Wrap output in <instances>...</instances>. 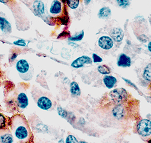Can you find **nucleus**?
Instances as JSON below:
<instances>
[{
  "mask_svg": "<svg viewBox=\"0 0 151 143\" xmlns=\"http://www.w3.org/2000/svg\"><path fill=\"white\" fill-rule=\"evenodd\" d=\"M79 143H88V142H86L85 141H80Z\"/></svg>",
  "mask_w": 151,
  "mask_h": 143,
  "instance_id": "36",
  "label": "nucleus"
},
{
  "mask_svg": "<svg viewBox=\"0 0 151 143\" xmlns=\"http://www.w3.org/2000/svg\"><path fill=\"white\" fill-rule=\"evenodd\" d=\"M144 79L147 82H151V63L148 64L143 72Z\"/></svg>",
  "mask_w": 151,
  "mask_h": 143,
  "instance_id": "20",
  "label": "nucleus"
},
{
  "mask_svg": "<svg viewBox=\"0 0 151 143\" xmlns=\"http://www.w3.org/2000/svg\"><path fill=\"white\" fill-rule=\"evenodd\" d=\"M14 44L18 45H20V46H26V44L25 42V41L24 40H18L17 41L14 42Z\"/></svg>",
  "mask_w": 151,
  "mask_h": 143,
  "instance_id": "27",
  "label": "nucleus"
},
{
  "mask_svg": "<svg viewBox=\"0 0 151 143\" xmlns=\"http://www.w3.org/2000/svg\"><path fill=\"white\" fill-rule=\"evenodd\" d=\"M37 106L42 110L48 111L52 108L53 103L47 97L41 96L37 100Z\"/></svg>",
  "mask_w": 151,
  "mask_h": 143,
  "instance_id": "8",
  "label": "nucleus"
},
{
  "mask_svg": "<svg viewBox=\"0 0 151 143\" xmlns=\"http://www.w3.org/2000/svg\"><path fill=\"white\" fill-rule=\"evenodd\" d=\"M65 143H79V142L74 136L70 135L67 137Z\"/></svg>",
  "mask_w": 151,
  "mask_h": 143,
  "instance_id": "24",
  "label": "nucleus"
},
{
  "mask_svg": "<svg viewBox=\"0 0 151 143\" xmlns=\"http://www.w3.org/2000/svg\"><path fill=\"white\" fill-rule=\"evenodd\" d=\"M16 68L21 77L24 80H30L33 75V68L30 64L24 59L19 60L16 64Z\"/></svg>",
  "mask_w": 151,
  "mask_h": 143,
  "instance_id": "3",
  "label": "nucleus"
},
{
  "mask_svg": "<svg viewBox=\"0 0 151 143\" xmlns=\"http://www.w3.org/2000/svg\"><path fill=\"white\" fill-rule=\"evenodd\" d=\"M98 44L101 48L105 50H108L112 48L113 45H114V42H113V40L110 37L104 36L99 38Z\"/></svg>",
  "mask_w": 151,
  "mask_h": 143,
  "instance_id": "9",
  "label": "nucleus"
},
{
  "mask_svg": "<svg viewBox=\"0 0 151 143\" xmlns=\"http://www.w3.org/2000/svg\"><path fill=\"white\" fill-rule=\"evenodd\" d=\"M91 1V0H85V3L86 4H89V3Z\"/></svg>",
  "mask_w": 151,
  "mask_h": 143,
  "instance_id": "33",
  "label": "nucleus"
},
{
  "mask_svg": "<svg viewBox=\"0 0 151 143\" xmlns=\"http://www.w3.org/2000/svg\"><path fill=\"white\" fill-rule=\"evenodd\" d=\"M58 113L59 116L63 119H67L68 116V112L60 106H59L58 108Z\"/></svg>",
  "mask_w": 151,
  "mask_h": 143,
  "instance_id": "22",
  "label": "nucleus"
},
{
  "mask_svg": "<svg viewBox=\"0 0 151 143\" xmlns=\"http://www.w3.org/2000/svg\"><path fill=\"white\" fill-rule=\"evenodd\" d=\"M9 130L0 132L1 133L0 135V142L1 143H13L14 139L12 133L9 132Z\"/></svg>",
  "mask_w": 151,
  "mask_h": 143,
  "instance_id": "15",
  "label": "nucleus"
},
{
  "mask_svg": "<svg viewBox=\"0 0 151 143\" xmlns=\"http://www.w3.org/2000/svg\"><path fill=\"white\" fill-rule=\"evenodd\" d=\"M58 143H64V141L63 139H60L59 141H58Z\"/></svg>",
  "mask_w": 151,
  "mask_h": 143,
  "instance_id": "34",
  "label": "nucleus"
},
{
  "mask_svg": "<svg viewBox=\"0 0 151 143\" xmlns=\"http://www.w3.org/2000/svg\"><path fill=\"white\" fill-rule=\"evenodd\" d=\"M93 62L94 63H99V62H102L103 59L100 57L99 56L97 55L96 54L94 53L93 54Z\"/></svg>",
  "mask_w": 151,
  "mask_h": 143,
  "instance_id": "26",
  "label": "nucleus"
},
{
  "mask_svg": "<svg viewBox=\"0 0 151 143\" xmlns=\"http://www.w3.org/2000/svg\"><path fill=\"white\" fill-rule=\"evenodd\" d=\"M118 5L123 8H126L129 6V0H117Z\"/></svg>",
  "mask_w": 151,
  "mask_h": 143,
  "instance_id": "23",
  "label": "nucleus"
},
{
  "mask_svg": "<svg viewBox=\"0 0 151 143\" xmlns=\"http://www.w3.org/2000/svg\"><path fill=\"white\" fill-rule=\"evenodd\" d=\"M45 21L52 25H67L69 23L68 6L60 0H53L48 9Z\"/></svg>",
  "mask_w": 151,
  "mask_h": 143,
  "instance_id": "2",
  "label": "nucleus"
},
{
  "mask_svg": "<svg viewBox=\"0 0 151 143\" xmlns=\"http://www.w3.org/2000/svg\"><path fill=\"white\" fill-rule=\"evenodd\" d=\"M103 82L107 88L112 89L117 84V80L114 76L105 75L103 79Z\"/></svg>",
  "mask_w": 151,
  "mask_h": 143,
  "instance_id": "16",
  "label": "nucleus"
},
{
  "mask_svg": "<svg viewBox=\"0 0 151 143\" xmlns=\"http://www.w3.org/2000/svg\"><path fill=\"white\" fill-rule=\"evenodd\" d=\"M3 77V71L1 70V68H0V86L1 85Z\"/></svg>",
  "mask_w": 151,
  "mask_h": 143,
  "instance_id": "31",
  "label": "nucleus"
},
{
  "mask_svg": "<svg viewBox=\"0 0 151 143\" xmlns=\"http://www.w3.org/2000/svg\"><path fill=\"white\" fill-rule=\"evenodd\" d=\"M83 36H84V32L83 31H82L79 34H78V36H74L71 38H70V40L71 41H81L82 40V38L83 37Z\"/></svg>",
  "mask_w": 151,
  "mask_h": 143,
  "instance_id": "25",
  "label": "nucleus"
},
{
  "mask_svg": "<svg viewBox=\"0 0 151 143\" xmlns=\"http://www.w3.org/2000/svg\"><path fill=\"white\" fill-rule=\"evenodd\" d=\"M137 131L142 137L150 136L151 135V121L148 119L140 120L137 125Z\"/></svg>",
  "mask_w": 151,
  "mask_h": 143,
  "instance_id": "6",
  "label": "nucleus"
},
{
  "mask_svg": "<svg viewBox=\"0 0 151 143\" xmlns=\"http://www.w3.org/2000/svg\"><path fill=\"white\" fill-rule=\"evenodd\" d=\"M123 79L125 81V82H127V83H128L129 85H131V86H132V87H134V88H135L136 89H138V88H137V86L133 83H132L130 80H128V79H124V78H123Z\"/></svg>",
  "mask_w": 151,
  "mask_h": 143,
  "instance_id": "29",
  "label": "nucleus"
},
{
  "mask_svg": "<svg viewBox=\"0 0 151 143\" xmlns=\"http://www.w3.org/2000/svg\"><path fill=\"white\" fill-rule=\"evenodd\" d=\"M1 59H2V57H1V55H0V62H1Z\"/></svg>",
  "mask_w": 151,
  "mask_h": 143,
  "instance_id": "38",
  "label": "nucleus"
},
{
  "mask_svg": "<svg viewBox=\"0 0 151 143\" xmlns=\"http://www.w3.org/2000/svg\"><path fill=\"white\" fill-rule=\"evenodd\" d=\"M110 35L113 41L117 43H120L123 39L124 33L120 28H114L111 30Z\"/></svg>",
  "mask_w": 151,
  "mask_h": 143,
  "instance_id": "13",
  "label": "nucleus"
},
{
  "mask_svg": "<svg viewBox=\"0 0 151 143\" xmlns=\"http://www.w3.org/2000/svg\"><path fill=\"white\" fill-rule=\"evenodd\" d=\"M0 31L6 34H9L12 32L10 23L4 16L1 14H0Z\"/></svg>",
  "mask_w": 151,
  "mask_h": 143,
  "instance_id": "11",
  "label": "nucleus"
},
{
  "mask_svg": "<svg viewBox=\"0 0 151 143\" xmlns=\"http://www.w3.org/2000/svg\"><path fill=\"white\" fill-rule=\"evenodd\" d=\"M147 47H148V50L151 53V41L149 42V43L148 44V45H147Z\"/></svg>",
  "mask_w": 151,
  "mask_h": 143,
  "instance_id": "32",
  "label": "nucleus"
},
{
  "mask_svg": "<svg viewBox=\"0 0 151 143\" xmlns=\"http://www.w3.org/2000/svg\"><path fill=\"white\" fill-rule=\"evenodd\" d=\"M109 96L116 105L123 104L128 99L129 94L124 88H119L112 90L109 93Z\"/></svg>",
  "mask_w": 151,
  "mask_h": 143,
  "instance_id": "4",
  "label": "nucleus"
},
{
  "mask_svg": "<svg viewBox=\"0 0 151 143\" xmlns=\"http://www.w3.org/2000/svg\"><path fill=\"white\" fill-rule=\"evenodd\" d=\"M60 1L71 9H75L78 7L82 0H60Z\"/></svg>",
  "mask_w": 151,
  "mask_h": 143,
  "instance_id": "19",
  "label": "nucleus"
},
{
  "mask_svg": "<svg viewBox=\"0 0 151 143\" xmlns=\"http://www.w3.org/2000/svg\"><path fill=\"white\" fill-rule=\"evenodd\" d=\"M97 70L100 74L104 75H108L111 73V69L106 65H99L97 68Z\"/></svg>",
  "mask_w": 151,
  "mask_h": 143,
  "instance_id": "21",
  "label": "nucleus"
},
{
  "mask_svg": "<svg viewBox=\"0 0 151 143\" xmlns=\"http://www.w3.org/2000/svg\"><path fill=\"white\" fill-rule=\"evenodd\" d=\"M11 117L4 115L0 109V132L10 130Z\"/></svg>",
  "mask_w": 151,
  "mask_h": 143,
  "instance_id": "10",
  "label": "nucleus"
},
{
  "mask_svg": "<svg viewBox=\"0 0 151 143\" xmlns=\"http://www.w3.org/2000/svg\"><path fill=\"white\" fill-rule=\"evenodd\" d=\"M93 63V60L91 57L87 56H82L76 60H74L71 63V67L74 68H80L83 67L86 64H91Z\"/></svg>",
  "mask_w": 151,
  "mask_h": 143,
  "instance_id": "7",
  "label": "nucleus"
},
{
  "mask_svg": "<svg viewBox=\"0 0 151 143\" xmlns=\"http://www.w3.org/2000/svg\"><path fill=\"white\" fill-rule=\"evenodd\" d=\"M10 129L19 143H34V135L29 121L24 115L17 114L12 116Z\"/></svg>",
  "mask_w": 151,
  "mask_h": 143,
  "instance_id": "1",
  "label": "nucleus"
},
{
  "mask_svg": "<svg viewBox=\"0 0 151 143\" xmlns=\"http://www.w3.org/2000/svg\"><path fill=\"white\" fill-rule=\"evenodd\" d=\"M147 143H151V139H150L147 141Z\"/></svg>",
  "mask_w": 151,
  "mask_h": 143,
  "instance_id": "37",
  "label": "nucleus"
},
{
  "mask_svg": "<svg viewBox=\"0 0 151 143\" xmlns=\"http://www.w3.org/2000/svg\"><path fill=\"white\" fill-rule=\"evenodd\" d=\"M126 108L123 105V104H120V105H116L114 109H112V115H114V117L117 119L118 120L123 119L126 115Z\"/></svg>",
  "mask_w": 151,
  "mask_h": 143,
  "instance_id": "12",
  "label": "nucleus"
},
{
  "mask_svg": "<svg viewBox=\"0 0 151 143\" xmlns=\"http://www.w3.org/2000/svg\"><path fill=\"white\" fill-rule=\"evenodd\" d=\"M21 1L23 3H24L25 4L27 5V6L29 7V6H30V4H31V3H32L33 0H21Z\"/></svg>",
  "mask_w": 151,
  "mask_h": 143,
  "instance_id": "30",
  "label": "nucleus"
},
{
  "mask_svg": "<svg viewBox=\"0 0 151 143\" xmlns=\"http://www.w3.org/2000/svg\"><path fill=\"white\" fill-rule=\"evenodd\" d=\"M149 22H150V25H151V15H150V18H149Z\"/></svg>",
  "mask_w": 151,
  "mask_h": 143,
  "instance_id": "35",
  "label": "nucleus"
},
{
  "mask_svg": "<svg viewBox=\"0 0 151 143\" xmlns=\"http://www.w3.org/2000/svg\"><path fill=\"white\" fill-rule=\"evenodd\" d=\"M34 14L45 20V6L42 0H33L29 6Z\"/></svg>",
  "mask_w": 151,
  "mask_h": 143,
  "instance_id": "5",
  "label": "nucleus"
},
{
  "mask_svg": "<svg viewBox=\"0 0 151 143\" xmlns=\"http://www.w3.org/2000/svg\"><path fill=\"white\" fill-rule=\"evenodd\" d=\"M15 0H0V2L4 4H13L15 3Z\"/></svg>",
  "mask_w": 151,
  "mask_h": 143,
  "instance_id": "28",
  "label": "nucleus"
},
{
  "mask_svg": "<svg viewBox=\"0 0 151 143\" xmlns=\"http://www.w3.org/2000/svg\"><path fill=\"white\" fill-rule=\"evenodd\" d=\"M70 92L74 96H79L81 91L78 83L76 82H72L70 84Z\"/></svg>",
  "mask_w": 151,
  "mask_h": 143,
  "instance_id": "18",
  "label": "nucleus"
},
{
  "mask_svg": "<svg viewBox=\"0 0 151 143\" xmlns=\"http://www.w3.org/2000/svg\"><path fill=\"white\" fill-rule=\"evenodd\" d=\"M131 65V58L125 55L122 53L120 55L117 60V65L122 68H128Z\"/></svg>",
  "mask_w": 151,
  "mask_h": 143,
  "instance_id": "14",
  "label": "nucleus"
},
{
  "mask_svg": "<svg viewBox=\"0 0 151 143\" xmlns=\"http://www.w3.org/2000/svg\"><path fill=\"white\" fill-rule=\"evenodd\" d=\"M111 15V10L108 7H104L102 9H100L99 14L98 17L99 18L101 19H106L109 18Z\"/></svg>",
  "mask_w": 151,
  "mask_h": 143,
  "instance_id": "17",
  "label": "nucleus"
}]
</instances>
